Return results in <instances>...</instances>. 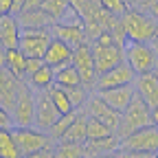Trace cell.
Listing matches in <instances>:
<instances>
[{
	"label": "cell",
	"instance_id": "19",
	"mask_svg": "<svg viewBox=\"0 0 158 158\" xmlns=\"http://www.w3.org/2000/svg\"><path fill=\"white\" fill-rule=\"evenodd\" d=\"M121 147V138L116 136V132H112L110 136L103 138H88L84 143L86 156H103V154H112L114 149Z\"/></svg>",
	"mask_w": 158,
	"mask_h": 158
},
{
	"label": "cell",
	"instance_id": "15",
	"mask_svg": "<svg viewBox=\"0 0 158 158\" xmlns=\"http://www.w3.org/2000/svg\"><path fill=\"white\" fill-rule=\"evenodd\" d=\"M88 114L94 116V118H99V121H103V123H106L108 127H112V130H116L118 123H121V112L114 110L112 106H108L99 94L92 97L90 101H88Z\"/></svg>",
	"mask_w": 158,
	"mask_h": 158
},
{
	"label": "cell",
	"instance_id": "9",
	"mask_svg": "<svg viewBox=\"0 0 158 158\" xmlns=\"http://www.w3.org/2000/svg\"><path fill=\"white\" fill-rule=\"evenodd\" d=\"M73 66L79 70L81 84L86 88H94V84H97V68H94V57H92V44L84 42V44H79L75 48Z\"/></svg>",
	"mask_w": 158,
	"mask_h": 158
},
{
	"label": "cell",
	"instance_id": "34",
	"mask_svg": "<svg viewBox=\"0 0 158 158\" xmlns=\"http://www.w3.org/2000/svg\"><path fill=\"white\" fill-rule=\"evenodd\" d=\"M24 7H27V0H13V7H11V13H13V15H18L20 11H24Z\"/></svg>",
	"mask_w": 158,
	"mask_h": 158
},
{
	"label": "cell",
	"instance_id": "18",
	"mask_svg": "<svg viewBox=\"0 0 158 158\" xmlns=\"http://www.w3.org/2000/svg\"><path fill=\"white\" fill-rule=\"evenodd\" d=\"M18 20H20V24H22V29H51L57 22V20L53 15H48L42 7L20 11L18 13Z\"/></svg>",
	"mask_w": 158,
	"mask_h": 158
},
{
	"label": "cell",
	"instance_id": "22",
	"mask_svg": "<svg viewBox=\"0 0 158 158\" xmlns=\"http://www.w3.org/2000/svg\"><path fill=\"white\" fill-rule=\"evenodd\" d=\"M20 149L13 136V127H0V158H18Z\"/></svg>",
	"mask_w": 158,
	"mask_h": 158
},
{
	"label": "cell",
	"instance_id": "39",
	"mask_svg": "<svg viewBox=\"0 0 158 158\" xmlns=\"http://www.w3.org/2000/svg\"><path fill=\"white\" fill-rule=\"evenodd\" d=\"M152 48H154V53H156V57H158V40H152Z\"/></svg>",
	"mask_w": 158,
	"mask_h": 158
},
{
	"label": "cell",
	"instance_id": "37",
	"mask_svg": "<svg viewBox=\"0 0 158 158\" xmlns=\"http://www.w3.org/2000/svg\"><path fill=\"white\" fill-rule=\"evenodd\" d=\"M0 68H7V48H0Z\"/></svg>",
	"mask_w": 158,
	"mask_h": 158
},
{
	"label": "cell",
	"instance_id": "17",
	"mask_svg": "<svg viewBox=\"0 0 158 158\" xmlns=\"http://www.w3.org/2000/svg\"><path fill=\"white\" fill-rule=\"evenodd\" d=\"M97 94L101 97L108 106H112L114 110L123 112L127 108V103L132 101V97L136 94V88H134V84H127V86H116V88H108V90H99Z\"/></svg>",
	"mask_w": 158,
	"mask_h": 158
},
{
	"label": "cell",
	"instance_id": "42",
	"mask_svg": "<svg viewBox=\"0 0 158 158\" xmlns=\"http://www.w3.org/2000/svg\"><path fill=\"white\" fill-rule=\"evenodd\" d=\"M0 48H2V44H0Z\"/></svg>",
	"mask_w": 158,
	"mask_h": 158
},
{
	"label": "cell",
	"instance_id": "33",
	"mask_svg": "<svg viewBox=\"0 0 158 158\" xmlns=\"http://www.w3.org/2000/svg\"><path fill=\"white\" fill-rule=\"evenodd\" d=\"M42 64H44V59H42V57H27V77H29L31 73H35Z\"/></svg>",
	"mask_w": 158,
	"mask_h": 158
},
{
	"label": "cell",
	"instance_id": "32",
	"mask_svg": "<svg viewBox=\"0 0 158 158\" xmlns=\"http://www.w3.org/2000/svg\"><path fill=\"white\" fill-rule=\"evenodd\" d=\"M0 127H13V118H11V110L0 103Z\"/></svg>",
	"mask_w": 158,
	"mask_h": 158
},
{
	"label": "cell",
	"instance_id": "20",
	"mask_svg": "<svg viewBox=\"0 0 158 158\" xmlns=\"http://www.w3.org/2000/svg\"><path fill=\"white\" fill-rule=\"evenodd\" d=\"M29 84L35 88V90H46L55 84V68L48 66V64H42L35 73L29 75Z\"/></svg>",
	"mask_w": 158,
	"mask_h": 158
},
{
	"label": "cell",
	"instance_id": "28",
	"mask_svg": "<svg viewBox=\"0 0 158 158\" xmlns=\"http://www.w3.org/2000/svg\"><path fill=\"white\" fill-rule=\"evenodd\" d=\"M42 9H44L48 15H53L55 20H64L66 13L73 9V5H70V0H44V2H42Z\"/></svg>",
	"mask_w": 158,
	"mask_h": 158
},
{
	"label": "cell",
	"instance_id": "38",
	"mask_svg": "<svg viewBox=\"0 0 158 158\" xmlns=\"http://www.w3.org/2000/svg\"><path fill=\"white\" fill-rule=\"evenodd\" d=\"M152 123H154V125H158V106H156V108H152Z\"/></svg>",
	"mask_w": 158,
	"mask_h": 158
},
{
	"label": "cell",
	"instance_id": "27",
	"mask_svg": "<svg viewBox=\"0 0 158 158\" xmlns=\"http://www.w3.org/2000/svg\"><path fill=\"white\" fill-rule=\"evenodd\" d=\"M55 156L57 158H79V156H86V149H84V143L59 141V145L55 147Z\"/></svg>",
	"mask_w": 158,
	"mask_h": 158
},
{
	"label": "cell",
	"instance_id": "16",
	"mask_svg": "<svg viewBox=\"0 0 158 158\" xmlns=\"http://www.w3.org/2000/svg\"><path fill=\"white\" fill-rule=\"evenodd\" d=\"M20 84L22 79L15 77L9 68H0V103L5 108H13L15 106V99H18V92H20Z\"/></svg>",
	"mask_w": 158,
	"mask_h": 158
},
{
	"label": "cell",
	"instance_id": "23",
	"mask_svg": "<svg viewBox=\"0 0 158 158\" xmlns=\"http://www.w3.org/2000/svg\"><path fill=\"white\" fill-rule=\"evenodd\" d=\"M55 84L62 88H73L81 84V77H79V70L73 64H66L62 68H55Z\"/></svg>",
	"mask_w": 158,
	"mask_h": 158
},
{
	"label": "cell",
	"instance_id": "6",
	"mask_svg": "<svg viewBox=\"0 0 158 158\" xmlns=\"http://www.w3.org/2000/svg\"><path fill=\"white\" fill-rule=\"evenodd\" d=\"M13 127H31L35 125V92L33 86L20 84V92L15 99V106L11 108Z\"/></svg>",
	"mask_w": 158,
	"mask_h": 158
},
{
	"label": "cell",
	"instance_id": "31",
	"mask_svg": "<svg viewBox=\"0 0 158 158\" xmlns=\"http://www.w3.org/2000/svg\"><path fill=\"white\" fill-rule=\"evenodd\" d=\"M97 2L101 5L106 11H110L112 15H123V13L130 9L127 0H97Z\"/></svg>",
	"mask_w": 158,
	"mask_h": 158
},
{
	"label": "cell",
	"instance_id": "13",
	"mask_svg": "<svg viewBox=\"0 0 158 158\" xmlns=\"http://www.w3.org/2000/svg\"><path fill=\"white\" fill-rule=\"evenodd\" d=\"M73 53H75V48L70 44H66L64 40L53 35V40H51V44H48L42 59H44V64H48L53 68H62L66 64H73Z\"/></svg>",
	"mask_w": 158,
	"mask_h": 158
},
{
	"label": "cell",
	"instance_id": "40",
	"mask_svg": "<svg viewBox=\"0 0 158 158\" xmlns=\"http://www.w3.org/2000/svg\"><path fill=\"white\" fill-rule=\"evenodd\" d=\"M154 40H158V18H156V37Z\"/></svg>",
	"mask_w": 158,
	"mask_h": 158
},
{
	"label": "cell",
	"instance_id": "26",
	"mask_svg": "<svg viewBox=\"0 0 158 158\" xmlns=\"http://www.w3.org/2000/svg\"><path fill=\"white\" fill-rule=\"evenodd\" d=\"M75 116H77V112H75V110H73V112H66V114H59V118H57V121L46 130V132L51 134L53 141H62L64 134H66V130H68V127H70V123L75 121Z\"/></svg>",
	"mask_w": 158,
	"mask_h": 158
},
{
	"label": "cell",
	"instance_id": "21",
	"mask_svg": "<svg viewBox=\"0 0 158 158\" xmlns=\"http://www.w3.org/2000/svg\"><path fill=\"white\" fill-rule=\"evenodd\" d=\"M86 138H88V116L84 114H79L75 116V121L70 123V127L66 130L64 138L62 141H75V143H86Z\"/></svg>",
	"mask_w": 158,
	"mask_h": 158
},
{
	"label": "cell",
	"instance_id": "5",
	"mask_svg": "<svg viewBox=\"0 0 158 158\" xmlns=\"http://www.w3.org/2000/svg\"><path fill=\"white\" fill-rule=\"evenodd\" d=\"M123 51H125V62L134 68L136 75L156 70L158 57L152 48V42H125Z\"/></svg>",
	"mask_w": 158,
	"mask_h": 158
},
{
	"label": "cell",
	"instance_id": "29",
	"mask_svg": "<svg viewBox=\"0 0 158 158\" xmlns=\"http://www.w3.org/2000/svg\"><path fill=\"white\" fill-rule=\"evenodd\" d=\"M112 132L114 130L108 127L103 121H99V118H94V116H88V138H103V136H110Z\"/></svg>",
	"mask_w": 158,
	"mask_h": 158
},
{
	"label": "cell",
	"instance_id": "25",
	"mask_svg": "<svg viewBox=\"0 0 158 158\" xmlns=\"http://www.w3.org/2000/svg\"><path fill=\"white\" fill-rule=\"evenodd\" d=\"M46 90H48V94H51V99H53L55 108L59 110V114H66V112H73V110H75V106H73V101H70V97H68L66 88L53 84V86L46 88Z\"/></svg>",
	"mask_w": 158,
	"mask_h": 158
},
{
	"label": "cell",
	"instance_id": "1",
	"mask_svg": "<svg viewBox=\"0 0 158 158\" xmlns=\"http://www.w3.org/2000/svg\"><path fill=\"white\" fill-rule=\"evenodd\" d=\"M121 24L125 33V42H152L156 37V18L145 11L130 7L121 15Z\"/></svg>",
	"mask_w": 158,
	"mask_h": 158
},
{
	"label": "cell",
	"instance_id": "2",
	"mask_svg": "<svg viewBox=\"0 0 158 158\" xmlns=\"http://www.w3.org/2000/svg\"><path fill=\"white\" fill-rule=\"evenodd\" d=\"M145 125H152V108L145 103V99L141 94H134L127 108L121 112V123H118V127L114 132L123 141L125 136H130L132 132L141 130Z\"/></svg>",
	"mask_w": 158,
	"mask_h": 158
},
{
	"label": "cell",
	"instance_id": "3",
	"mask_svg": "<svg viewBox=\"0 0 158 158\" xmlns=\"http://www.w3.org/2000/svg\"><path fill=\"white\" fill-rule=\"evenodd\" d=\"M123 156H156L158 154V125H145L121 141Z\"/></svg>",
	"mask_w": 158,
	"mask_h": 158
},
{
	"label": "cell",
	"instance_id": "14",
	"mask_svg": "<svg viewBox=\"0 0 158 158\" xmlns=\"http://www.w3.org/2000/svg\"><path fill=\"white\" fill-rule=\"evenodd\" d=\"M134 88H136V94H141L149 108H156L158 106V73L156 70L136 75Z\"/></svg>",
	"mask_w": 158,
	"mask_h": 158
},
{
	"label": "cell",
	"instance_id": "30",
	"mask_svg": "<svg viewBox=\"0 0 158 158\" xmlns=\"http://www.w3.org/2000/svg\"><path fill=\"white\" fill-rule=\"evenodd\" d=\"M66 92H68V97H70V101H73L75 110H77V108H81V106L88 101V88H86L84 84L73 86V88H66Z\"/></svg>",
	"mask_w": 158,
	"mask_h": 158
},
{
	"label": "cell",
	"instance_id": "35",
	"mask_svg": "<svg viewBox=\"0 0 158 158\" xmlns=\"http://www.w3.org/2000/svg\"><path fill=\"white\" fill-rule=\"evenodd\" d=\"M13 0H0V13H11Z\"/></svg>",
	"mask_w": 158,
	"mask_h": 158
},
{
	"label": "cell",
	"instance_id": "41",
	"mask_svg": "<svg viewBox=\"0 0 158 158\" xmlns=\"http://www.w3.org/2000/svg\"><path fill=\"white\" fill-rule=\"evenodd\" d=\"M156 73H158V64H156Z\"/></svg>",
	"mask_w": 158,
	"mask_h": 158
},
{
	"label": "cell",
	"instance_id": "24",
	"mask_svg": "<svg viewBox=\"0 0 158 158\" xmlns=\"http://www.w3.org/2000/svg\"><path fill=\"white\" fill-rule=\"evenodd\" d=\"M7 68L20 79L27 77V55L20 48H9L7 51Z\"/></svg>",
	"mask_w": 158,
	"mask_h": 158
},
{
	"label": "cell",
	"instance_id": "12",
	"mask_svg": "<svg viewBox=\"0 0 158 158\" xmlns=\"http://www.w3.org/2000/svg\"><path fill=\"white\" fill-rule=\"evenodd\" d=\"M22 37V24L13 13H0V44L2 48H18Z\"/></svg>",
	"mask_w": 158,
	"mask_h": 158
},
{
	"label": "cell",
	"instance_id": "7",
	"mask_svg": "<svg viewBox=\"0 0 158 158\" xmlns=\"http://www.w3.org/2000/svg\"><path fill=\"white\" fill-rule=\"evenodd\" d=\"M123 46L125 44H118V42H92V57H94L97 75H101L123 62L125 59Z\"/></svg>",
	"mask_w": 158,
	"mask_h": 158
},
{
	"label": "cell",
	"instance_id": "10",
	"mask_svg": "<svg viewBox=\"0 0 158 158\" xmlns=\"http://www.w3.org/2000/svg\"><path fill=\"white\" fill-rule=\"evenodd\" d=\"M134 79H136L134 68L123 59V62L116 64L114 68H110V70H106L101 75H97L94 88L99 92V90H108V88H116V86H127V84H134Z\"/></svg>",
	"mask_w": 158,
	"mask_h": 158
},
{
	"label": "cell",
	"instance_id": "8",
	"mask_svg": "<svg viewBox=\"0 0 158 158\" xmlns=\"http://www.w3.org/2000/svg\"><path fill=\"white\" fill-rule=\"evenodd\" d=\"M51 40H53L51 29H22V37H20L18 48L27 57H44Z\"/></svg>",
	"mask_w": 158,
	"mask_h": 158
},
{
	"label": "cell",
	"instance_id": "4",
	"mask_svg": "<svg viewBox=\"0 0 158 158\" xmlns=\"http://www.w3.org/2000/svg\"><path fill=\"white\" fill-rule=\"evenodd\" d=\"M13 136H15L20 156H29V158H35L44 147L53 145L51 134L46 130L35 127V125H31V127H13Z\"/></svg>",
	"mask_w": 158,
	"mask_h": 158
},
{
	"label": "cell",
	"instance_id": "11",
	"mask_svg": "<svg viewBox=\"0 0 158 158\" xmlns=\"http://www.w3.org/2000/svg\"><path fill=\"white\" fill-rule=\"evenodd\" d=\"M59 118V110L55 108L48 90H37L35 92V127L48 130Z\"/></svg>",
	"mask_w": 158,
	"mask_h": 158
},
{
	"label": "cell",
	"instance_id": "36",
	"mask_svg": "<svg viewBox=\"0 0 158 158\" xmlns=\"http://www.w3.org/2000/svg\"><path fill=\"white\" fill-rule=\"evenodd\" d=\"M44 0H27V7L24 9H37V7H42Z\"/></svg>",
	"mask_w": 158,
	"mask_h": 158
}]
</instances>
